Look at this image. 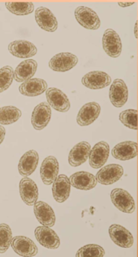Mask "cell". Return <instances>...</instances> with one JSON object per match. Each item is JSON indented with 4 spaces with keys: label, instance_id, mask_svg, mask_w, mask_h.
<instances>
[{
    "label": "cell",
    "instance_id": "cell-21",
    "mask_svg": "<svg viewBox=\"0 0 138 257\" xmlns=\"http://www.w3.org/2000/svg\"><path fill=\"white\" fill-rule=\"evenodd\" d=\"M11 55L18 58H29L37 54V47L32 42L26 40H17L11 42L8 47Z\"/></svg>",
    "mask_w": 138,
    "mask_h": 257
},
{
    "label": "cell",
    "instance_id": "cell-33",
    "mask_svg": "<svg viewBox=\"0 0 138 257\" xmlns=\"http://www.w3.org/2000/svg\"><path fill=\"white\" fill-rule=\"evenodd\" d=\"M5 135H6V130L0 125V145L4 141Z\"/></svg>",
    "mask_w": 138,
    "mask_h": 257
},
{
    "label": "cell",
    "instance_id": "cell-31",
    "mask_svg": "<svg viewBox=\"0 0 138 257\" xmlns=\"http://www.w3.org/2000/svg\"><path fill=\"white\" fill-rule=\"evenodd\" d=\"M137 111L135 109H127L122 111L119 116V119L125 126L130 130H137Z\"/></svg>",
    "mask_w": 138,
    "mask_h": 257
},
{
    "label": "cell",
    "instance_id": "cell-3",
    "mask_svg": "<svg viewBox=\"0 0 138 257\" xmlns=\"http://www.w3.org/2000/svg\"><path fill=\"white\" fill-rule=\"evenodd\" d=\"M103 47L105 53L113 58H117L121 55L122 42L115 30L112 29L105 30L103 37Z\"/></svg>",
    "mask_w": 138,
    "mask_h": 257
},
{
    "label": "cell",
    "instance_id": "cell-35",
    "mask_svg": "<svg viewBox=\"0 0 138 257\" xmlns=\"http://www.w3.org/2000/svg\"><path fill=\"white\" fill-rule=\"evenodd\" d=\"M134 33L135 38L137 39V23H136L135 25H134Z\"/></svg>",
    "mask_w": 138,
    "mask_h": 257
},
{
    "label": "cell",
    "instance_id": "cell-14",
    "mask_svg": "<svg viewBox=\"0 0 138 257\" xmlns=\"http://www.w3.org/2000/svg\"><path fill=\"white\" fill-rule=\"evenodd\" d=\"M100 111H101V107L98 102L92 101V102L87 103L83 106L78 112L77 122L81 126H88L93 124L94 121L98 119Z\"/></svg>",
    "mask_w": 138,
    "mask_h": 257
},
{
    "label": "cell",
    "instance_id": "cell-32",
    "mask_svg": "<svg viewBox=\"0 0 138 257\" xmlns=\"http://www.w3.org/2000/svg\"><path fill=\"white\" fill-rule=\"evenodd\" d=\"M14 79V70L10 66L0 69V93L5 92L11 86Z\"/></svg>",
    "mask_w": 138,
    "mask_h": 257
},
{
    "label": "cell",
    "instance_id": "cell-9",
    "mask_svg": "<svg viewBox=\"0 0 138 257\" xmlns=\"http://www.w3.org/2000/svg\"><path fill=\"white\" fill-rule=\"evenodd\" d=\"M110 155V146L106 142H100L90 150L89 163L93 169H100L106 163Z\"/></svg>",
    "mask_w": 138,
    "mask_h": 257
},
{
    "label": "cell",
    "instance_id": "cell-27",
    "mask_svg": "<svg viewBox=\"0 0 138 257\" xmlns=\"http://www.w3.org/2000/svg\"><path fill=\"white\" fill-rule=\"evenodd\" d=\"M21 116V111L15 106H3L0 108V124H13L18 121Z\"/></svg>",
    "mask_w": 138,
    "mask_h": 257
},
{
    "label": "cell",
    "instance_id": "cell-12",
    "mask_svg": "<svg viewBox=\"0 0 138 257\" xmlns=\"http://www.w3.org/2000/svg\"><path fill=\"white\" fill-rule=\"evenodd\" d=\"M112 82L109 74L101 71H93L85 74L82 79V83L90 89H101L110 85Z\"/></svg>",
    "mask_w": 138,
    "mask_h": 257
},
{
    "label": "cell",
    "instance_id": "cell-19",
    "mask_svg": "<svg viewBox=\"0 0 138 257\" xmlns=\"http://www.w3.org/2000/svg\"><path fill=\"white\" fill-rule=\"evenodd\" d=\"M34 206V213L39 222L48 227L53 226L56 218L52 208L44 202H36Z\"/></svg>",
    "mask_w": 138,
    "mask_h": 257
},
{
    "label": "cell",
    "instance_id": "cell-34",
    "mask_svg": "<svg viewBox=\"0 0 138 257\" xmlns=\"http://www.w3.org/2000/svg\"><path fill=\"white\" fill-rule=\"evenodd\" d=\"M134 5V3H119V6L122 7V8H127V7L131 6V5Z\"/></svg>",
    "mask_w": 138,
    "mask_h": 257
},
{
    "label": "cell",
    "instance_id": "cell-24",
    "mask_svg": "<svg viewBox=\"0 0 138 257\" xmlns=\"http://www.w3.org/2000/svg\"><path fill=\"white\" fill-rule=\"evenodd\" d=\"M71 182L67 176L61 175L57 177L52 186V194L56 202H65L71 194Z\"/></svg>",
    "mask_w": 138,
    "mask_h": 257
},
{
    "label": "cell",
    "instance_id": "cell-5",
    "mask_svg": "<svg viewBox=\"0 0 138 257\" xmlns=\"http://www.w3.org/2000/svg\"><path fill=\"white\" fill-rule=\"evenodd\" d=\"M123 167L112 164L104 167L96 175L97 182L103 185H111L120 180L123 175Z\"/></svg>",
    "mask_w": 138,
    "mask_h": 257
},
{
    "label": "cell",
    "instance_id": "cell-10",
    "mask_svg": "<svg viewBox=\"0 0 138 257\" xmlns=\"http://www.w3.org/2000/svg\"><path fill=\"white\" fill-rule=\"evenodd\" d=\"M52 111L47 102L40 103L36 106L32 114V124L36 130L45 128L50 121Z\"/></svg>",
    "mask_w": 138,
    "mask_h": 257
},
{
    "label": "cell",
    "instance_id": "cell-13",
    "mask_svg": "<svg viewBox=\"0 0 138 257\" xmlns=\"http://www.w3.org/2000/svg\"><path fill=\"white\" fill-rule=\"evenodd\" d=\"M128 99V89L122 79H116L110 89V99L112 105L120 108L123 106Z\"/></svg>",
    "mask_w": 138,
    "mask_h": 257
},
{
    "label": "cell",
    "instance_id": "cell-1",
    "mask_svg": "<svg viewBox=\"0 0 138 257\" xmlns=\"http://www.w3.org/2000/svg\"><path fill=\"white\" fill-rule=\"evenodd\" d=\"M112 204L118 210L132 214L135 210V204L132 196L124 189H114L110 194Z\"/></svg>",
    "mask_w": 138,
    "mask_h": 257
},
{
    "label": "cell",
    "instance_id": "cell-30",
    "mask_svg": "<svg viewBox=\"0 0 138 257\" xmlns=\"http://www.w3.org/2000/svg\"><path fill=\"white\" fill-rule=\"evenodd\" d=\"M105 251L103 247L98 244H88L80 248L77 251V257H103Z\"/></svg>",
    "mask_w": 138,
    "mask_h": 257
},
{
    "label": "cell",
    "instance_id": "cell-20",
    "mask_svg": "<svg viewBox=\"0 0 138 257\" xmlns=\"http://www.w3.org/2000/svg\"><path fill=\"white\" fill-rule=\"evenodd\" d=\"M39 155L35 150L27 152L24 154L19 162V173L25 177L31 175L37 169Z\"/></svg>",
    "mask_w": 138,
    "mask_h": 257
},
{
    "label": "cell",
    "instance_id": "cell-28",
    "mask_svg": "<svg viewBox=\"0 0 138 257\" xmlns=\"http://www.w3.org/2000/svg\"><path fill=\"white\" fill-rule=\"evenodd\" d=\"M7 9L15 15H27L33 13L35 6L32 3H6Z\"/></svg>",
    "mask_w": 138,
    "mask_h": 257
},
{
    "label": "cell",
    "instance_id": "cell-23",
    "mask_svg": "<svg viewBox=\"0 0 138 257\" xmlns=\"http://www.w3.org/2000/svg\"><path fill=\"white\" fill-rule=\"evenodd\" d=\"M70 182L71 186L78 189L83 191H88L96 187V177L89 172H79L73 174L70 177Z\"/></svg>",
    "mask_w": 138,
    "mask_h": 257
},
{
    "label": "cell",
    "instance_id": "cell-11",
    "mask_svg": "<svg viewBox=\"0 0 138 257\" xmlns=\"http://www.w3.org/2000/svg\"><path fill=\"white\" fill-rule=\"evenodd\" d=\"M11 245L14 251L21 256H35L38 252L35 243L27 236H15L12 239Z\"/></svg>",
    "mask_w": 138,
    "mask_h": 257
},
{
    "label": "cell",
    "instance_id": "cell-4",
    "mask_svg": "<svg viewBox=\"0 0 138 257\" xmlns=\"http://www.w3.org/2000/svg\"><path fill=\"white\" fill-rule=\"evenodd\" d=\"M78 57L69 52H62L54 55L49 62V68L54 72H64L76 67Z\"/></svg>",
    "mask_w": 138,
    "mask_h": 257
},
{
    "label": "cell",
    "instance_id": "cell-16",
    "mask_svg": "<svg viewBox=\"0 0 138 257\" xmlns=\"http://www.w3.org/2000/svg\"><path fill=\"white\" fill-rule=\"evenodd\" d=\"M35 20L42 30L49 32H55L58 28L57 19L47 8L40 7L35 11Z\"/></svg>",
    "mask_w": 138,
    "mask_h": 257
},
{
    "label": "cell",
    "instance_id": "cell-29",
    "mask_svg": "<svg viewBox=\"0 0 138 257\" xmlns=\"http://www.w3.org/2000/svg\"><path fill=\"white\" fill-rule=\"evenodd\" d=\"M13 232L9 225L0 224V253L6 252L11 245Z\"/></svg>",
    "mask_w": 138,
    "mask_h": 257
},
{
    "label": "cell",
    "instance_id": "cell-15",
    "mask_svg": "<svg viewBox=\"0 0 138 257\" xmlns=\"http://www.w3.org/2000/svg\"><path fill=\"white\" fill-rule=\"evenodd\" d=\"M59 173V162L53 156L46 157L41 165L40 177L45 185H50L57 179Z\"/></svg>",
    "mask_w": 138,
    "mask_h": 257
},
{
    "label": "cell",
    "instance_id": "cell-26",
    "mask_svg": "<svg viewBox=\"0 0 138 257\" xmlns=\"http://www.w3.org/2000/svg\"><path fill=\"white\" fill-rule=\"evenodd\" d=\"M37 62L34 60L23 61L14 71V79L18 82H25L31 79L36 73Z\"/></svg>",
    "mask_w": 138,
    "mask_h": 257
},
{
    "label": "cell",
    "instance_id": "cell-17",
    "mask_svg": "<svg viewBox=\"0 0 138 257\" xmlns=\"http://www.w3.org/2000/svg\"><path fill=\"white\" fill-rule=\"evenodd\" d=\"M20 197L28 206H34L38 199V188L32 179L25 177L20 183Z\"/></svg>",
    "mask_w": 138,
    "mask_h": 257
},
{
    "label": "cell",
    "instance_id": "cell-2",
    "mask_svg": "<svg viewBox=\"0 0 138 257\" xmlns=\"http://www.w3.org/2000/svg\"><path fill=\"white\" fill-rule=\"evenodd\" d=\"M75 17L78 23L85 29L96 30L100 28L101 23L98 15L89 8L78 7L75 11Z\"/></svg>",
    "mask_w": 138,
    "mask_h": 257
},
{
    "label": "cell",
    "instance_id": "cell-7",
    "mask_svg": "<svg viewBox=\"0 0 138 257\" xmlns=\"http://www.w3.org/2000/svg\"><path fill=\"white\" fill-rule=\"evenodd\" d=\"M108 231L112 241L117 246L122 248H130L133 246V236L124 226L112 224Z\"/></svg>",
    "mask_w": 138,
    "mask_h": 257
},
{
    "label": "cell",
    "instance_id": "cell-18",
    "mask_svg": "<svg viewBox=\"0 0 138 257\" xmlns=\"http://www.w3.org/2000/svg\"><path fill=\"white\" fill-rule=\"evenodd\" d=\"M91 146L87 142H81L72 149L68 156V162L72 167H79L89 157Z\"/></svg>",
    "mask_w": 138,
    "mask_h": 257
},
{
    "label": "cell",
    "instance_id": "cell-25",
    "mask_svg": "<svg viewBox=\"0 0 138 257\" xmlns=\"http://www.w3.org/2000/svg\"><path fill=\"white\" fill-rule=\"evenodd\" d=\"M47 89V84L44 79H30L23 82L19 87V91L24 96H36L40 95Z\"/></svg>",
    "mask_w": 138,
    "mask_h": 257
},
{
    "label": "cell",
    "instance_id": "cell-8",
    "mask_svg": "<svg viewBox=\"0 0 138 257\" xmlns=\"http://www.w3.org/2000/svg\"><path fill=\"white\" fill-rule=\"evenodd\" d=\"M36 239L44 247L56 249L60 244V240L55 231L48 226H38L35 231Z\"/></svg>",
    "mask_w": 138,
    "mask_h": 257
},
{
    "label": "cell",
    "instance_id": "cell-6",
    "mask_svg": "<svg viewBox=\"0 0 138 257\" xmlns=\"http://www.w3.org/2000/svg\"><path fill=\"white\" fill-rule=\"evenodd\" d=\"M46 97L49 106L59 112H66L71 108V102L67 95L57 88L51 87L46 91Z\"/></svg>",
    "mask_w": 138,
    "mask_h": 257
},
{
    "label": "cell",
    "instance_id": "cell-22",
    "mask_svg": "<svg viewBox=\"0 0 138 257\" xmlns=\"http://www.w3.org/2000/svg\"><path fill=\"white\" fill-rule=\"evenodd\" d=\"M112 155L116 160L127 161L132 160L137 155V143L126 141L117 144L112 150Z\"/></svg>",
    "mask_w": 138,
    "mask_h": 257
}]
</instances>
